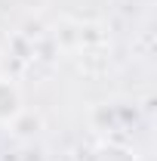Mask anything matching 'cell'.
<instances>
[{"label":"cell","mask_w":157,"mask_h":161,"mask_svg":"<svg viewBox=\"0 0 157 161\" xmlns=\"http://www.w3.org/2000/svg\"><path fill=\"white\" fill-rule=\"evenodd\" d=\"M83 161H139V158L133 149H126L120 142H111V140H102L83 155Z\"/></svg>","instance_id":"7a4b0ae2"},{"label":"cell","mask_w":157,"mask_h":161,"mask_svg":"<svg viewBox=\"0 0 157 161\" xmlns=\"http://www.w3.org/2000/svg\"><path fill=\"white\" fill-rule=\"evenodd\" d=\"M6 130H13L16 136H22V140H28V136H37L40 130H43V118H40L37 112H31L28 105L22 108L19 115H16V121L6 127Z\"/></svg>","instance_id":"3957f363"},{"label":"cell","mask_w":157,"mask_h":161,"mask_svg":"<svg viewBox=\"0 0 157 161\" xmlns=\"http://www.w3.org/2000/svg\"><path fill=\"white\" fill-rule=\"evenodd\" d=\"M22 108H25L22 87L9 78H0V127H9Z\"/></svg>","instance_id":"6da1fadb"}]
</instances>
